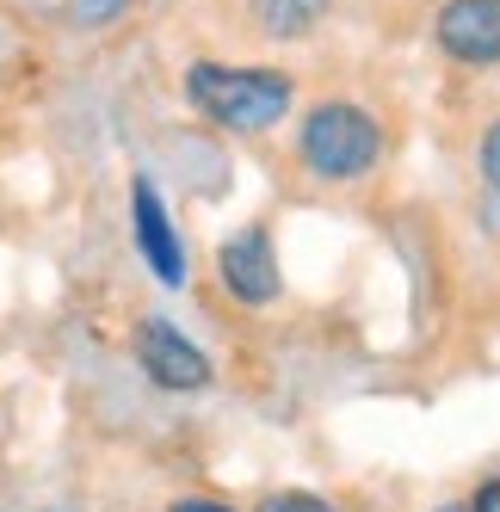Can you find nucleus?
Wrapping results in <instances>:
<instances>
[{"instance_id":"4","label":"nucleus","mask_w":500,"mask_h":512,"mask_svg":"<svg viewBox=\"0 0 500 512\" xmlns=\"http://www.w3.org/2000/svg\"><path fill=\"white\" fill-rule=\"evenodd\" d=\"M136 364L149 371L161 389H173V395H198V389H210V358L180 334L173 321H161V315H149L136 327Z\"/></svg>"},{"instance_id":"5","label":"nucleus","mask_w":500,"mask_h":512,"mask_svg":"<svg viewBox=\"0 0 500 512\" xmlns=\"http://www.w3.org/2000/svg\"><path fill=\"white\" fill-rule=\"evenodd\" d=\"M217 278H223V290L235 303H247V309H260V303H272L278 297V253H272V235L266 229H235L223 247H217Z\"/></svg>"},{"instance_id":"8","label":"nucleus","mask_w":500,"mask_h":512,"mask_svg":"<svg viewBox=\"0 0 500 512\" xmlns=\"http://www.w3.org/2000/svg\"><path fill=\"white\" fill-rule=\"evenodd\" d=\"M130 13V0H62V19L68 25H81V31H99V25H112Z\"/></svg>"},{"instance_id":"1","label":"nucleus","mask_w":500,"mask_h":512,"mask_svg":"<svg viewBox=\"0 0 500 512\" xmlns=\"http://www.w3.org/2000/svg\"><path fill=\"white\" fill-rule=\"evenodd\" d=\"M291 75L284 68H223V62H192L186 68V99L192 112L210 118L217 130L260 136L291 112Z\"/></svg>"},{"instance_id":"13","label":"nucleus","mask_w":500,"mask_h":512,"mask_svg":"<svg viewBox=\"0 0 500 512\" xmlns=\"http://www.w3.org/2000/svg\"><path fill=\"white\" fill-rule=\"evenodd\" d=\"M433 512H470V506H433Z\"/></svg>"},{"instance_id":"10","label":"nucleus","mask_w":500,"mask_h":512,"mask_svg":"<svg viewBox=\"0 0 500 512\" xmlns=\"http://www.w3.org/2000/svg\"><path fill=\"white\" fill-rule=\"evenodd\" d=\"M482 179H488V192L500 198V124L482 136Z\"/></svg>"},{"instance_id":"14","label":"nucleus","mask_w":500,"mask_h":512,"mask_svg":"<svg viewBox=\"0 0 500 512\" xmlns=\"http://www.w3.org/2000/svg\"><path fill=\"white\" fill-rule=\"evenodd\" d=\"M50 512H56V506H50Z\"/></svg>"},{"instance_id":"9","label":"nucleus","mask_w":500,"mask_h":512,"mask_svg":"<svg viewBox=\"0 0 500 512\" xmlns=\"http://www.w3.org/2000/svg\"><path fill=\"white\" fill-rule=\"evenodd\" d=\"M260 512H334L321 494H303V488H284V494H266Z\"/></svg>"},{"instance_id":"6","label":"nucleus","mask_w":500,"mask_h":512,"mask_svg":"<svg viewBox=\"0 0 500 512\" xmlns=\"http://www.w3.org/2000/svg\"><path fill=\"white\" fill-rule=\"evenodd\" d=\"M433 38L451 62H470V68L500 62V0H445L433 19Z\"/></svg>"},{"instance_id":"3","label":"nucleus","mask_w":500,"mask_h":512,"mask_svg":"<svg viewBox=\"0 0 500 512\" xmlns=\"http://www.w3.org/2000/svg\"><path fill=\"white\" fill-rule=\"evenodd\" d=\"M130 229H136L142 266H149L167 290H180L186 272H192V266H186V241H180V229H173V216H167V204H161V192H155L149 173L130 179Z\"/></svg>"},{"instance_id":"7","label":"nucleus","mask_w":500,"mask_h":512,"mask_svg":"<svg viewBox=\"0 0 500 512\" xmlns=\"http://www.w3.org/2000/svg\"><path fill=\"white\" fill-rule=\"evenodd\" d=\"M328 13H334V0H247V19H254V31L272 38V44L315 38V25Z\"/></svg>"},{"instance_id":"2","label":"nucleus","mask_w":500,"mask_h":512,"mask_svg":"<svg viewBox=\"0 0 500 512\" xmlns=\"http://www.w3.org/2000/svg\"><path fill=\"white\" fill-rule=\"evenodd\" d=\"M297 155L315 179H328V186H352V179H365L383 155V130L365 105L352 99H321L309 105V118L297 130Z\"/></svg>"},{"instance_id":"12","label":"nucleus","mask_w":500,"mask_h":512,"mask_svg":"<svg viewBox=\"0 0 500 512\" xmlns=\"http://www.w3.org/2000/svg\"><path fill=\"white\" fill-rule=\"evenodd\" d=\"M167 512H235V506H223V500H173Z\"/></svg>"},{"instance_id":"11","label":"nucleus","mask_w":500,"mask_h":512,"mask_svg":"<svg viewBox=\"0 0 500 512\" xmlns=\"http://www.w3.org/2000/svg\"><path fill=\"white\" fill-rule=\"evenodd\" d=\"M470 512H500V475H494V482H482V494H476Z\"/></svg>"}]
</instances>
